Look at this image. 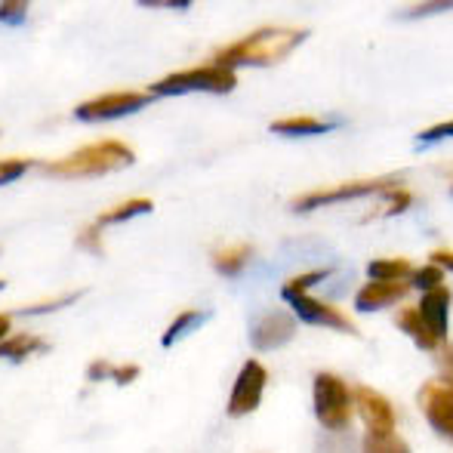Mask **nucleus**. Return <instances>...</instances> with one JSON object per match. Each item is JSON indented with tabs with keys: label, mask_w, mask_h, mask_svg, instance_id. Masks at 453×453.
Segmentation results:
<instances>
[{
	"label": "nucleus",
	"mask_w": 453,
	"mask_h": 453,
	"mask_svg": "<svg viewBox=\"0 0 453 453\" xmlns=\"http://www.w3.org/2000/svg\"><path fill=\"white\" fill-rule=\"evenodd\" d=\"M305 41L303 28H259L253 35L241 37L238 43L219 50L213 56L216 65L234 68V65H274L287 59L299 43Z\"/></svg>",
	"instance_id": "nucleus-1"
},
{
	"label": "nucleus",
	"mask_w": 453,
	"mask_h": 453,
	"mask_svg": "<svg viewBox=\"0 0 453 453\" xmlns=\"http://www.w3.org/2000/svg\"><path fill=\"white\" fill-rule=\"evenodd\" d=\"M136 161L133 149H127L118 139H102V142L84 145V149L72 151V155L59 157V161L47 164L50 176H62V180H81V176H105L111 170H124Z\"/></svg>",
	"instance_id": "nucleus-2"
},
{
	"label": "nucleus",
	"mask_w": 453,
	"mask_h": 453,
	"mask_svg": "<svg viewBox=\"0 0 453 453\" xmlns=\"http://www.w3.org/2000/svg\"><path fill=\"white\" fill-rule=\"evenodd\" d=\"M238 87V78H234L232 68L222 65H197L188 68V72H173L167 78H161L157 84H151V96H182V93H232Z\"/></svg>",
	"instance_id": "nucleus-3"
},
{
	"label": "nucleus",
	"mask_w": 453,
	"mask_h": 453,
	"mask_svg": "<svg viewBox=\"0 0 453 453\" xmlns=\"http://www.w3.org/2000/svg\"><path fill=\"white\" fill-rule=\"evenodd\" d=\"M315 417L327 432H342L352 423V388L336 373L315 376Z\"/></svg>",
	"instance_id": "nucleus-4"
},
{
	"label": "nucleus",
	"mask_w": 453,
	"mask_h": 453,
	"mask_svg": "<svg viewBox=\"0 0 453 453\" xmlns=\"http://www.w3.org/2000/svg\"><path fill=\"white\" fill-rule=\"evenodd\" d=\"M398 176H380V180H358V182H346L336 185V188H321L311 191V195H303L293 201V210L296 213H305V210H318L327 207V203H342V201H355V197L364 195H386V191L398 188Z\"/></svg>",
	"instance_id": "nucleus-5"
},
{
	"label": "nucleus",
	"mask_w": 453,
	"mask_h": 453,
	"mask_svg": "<svg viewBox=\"0 0 453 453\" xmlns=\"http://www.w3.org/2000/svg\"><path fill=\"white\" fill-rule=\"evenodd\" d=\"M419 411H423L426 423L453 441V382L450 380H429L417 395Z\"/></svg>",
	"instance_id": "nucleus-6"
},
{
	"label": "nucleus",
	"mask_w": 453,
	"mask_h": 453,
	"mask_svg": "<svg viewBox=\"0 0 453 453\" xmlns=\"http://www.w3.org/2000/svg\"><path fill=\"white\" fill-rule=\"evenodd\" d=\"M265 382H269V370L259 361H244L238 380L232 386V398H228V417H247L263 404Z\"/></svg>",
	"instance_id": "nucleus-7"
},
{
	"label": "nucleus",
	"mask_w": 453,
	"mask_h": 453,
	"mask_svg": "<svg viewBox=\"0 0 453 453\" xmlns=\"http://www.w3.org/2000/svg\"><path fill=\"white\" fill-rule=\"evenodd\" d=\"M151 102V93H130V90H118V93H102L96 99H87L74 108L81 120H114L124 118L130 111H139Z\"/></svg>",
	"instance_id": "nucleus-8"
},
{
	"label": "nucleus",
	"mask_w": 453,
	"mask_h": 453,
	"mask_svg": "<svg viewBox=\"0 0 453 453\" xmlns=\"http://www.w3.org/2000/svg\"><path fill=\"white\" fill-rule=\"evenodd\" d=\"M280 296L290 303V309L303 318L305 324H318V327H330V330H342V334H355V324L349 321V315H342L340 309L321 303V299L309 296V293H290L280 290Z\"/></svg>",
	"instance_id": "nucleus-9"
},
{
	"label": "nucleus",
	"mask_w": 453,
	"mask_h": 453,
	"mask_svg": "<svg viewBox=\"0 0 453 453\" xmlns=\"http://www.w3.org/2000/svg\"><path fill=\"white\" fill-rule=\"evenodd\" d=\"M352 404L358 411V417L364 419V426L370 429V435H388V432H395V407L380 392L358 386L352 392Z\"/></svg>",
	"instance_id": "nucleus-10"
},
{
	"label": "nucleus",
	"mask_w": 453,
	"mask_h": 453,
	"mask_svg": "<svg viewBox=\"0 0 453 453\" xmlns=\"http://www.w3.org/2000/svg\"><path fill=\"white\" fill-rule=\"evenodd\" d=\"M296 334V318L287 315V311H263V315L253 321L250 342L263 352H272L278 346H287Z\"/></svg>",
	"instance_id": "nucleus-11"
},
{
	"label": "nucleus",
	"mask_w": 453,
	"mask_h": 453,
	"mask_svg": "<svg viewBox=\"0 0 453 453\" xmlns=\"http://www.w3.org/2000/svg\"><path fill=\"white\" fill-rule=\"evenodd\" d=\"M407 296V284H395V280H370L355 296V309L358 311H376L395 305Z\"/></svg>",
	"instance_id": "nucleus-12"
},
{
	"label": "nucleus",
	"mask_w": 453,
	"mask_h": 453,
	"mask_svg": "<svg viewBox=\"0 0 453 453\" xmlns=\"http://www.w3.org/2000/svg\"><path fill=\"white\" fill-rule=\"evenodd\" d=\"M419 315L426 318V324H429L441 340H448V315H450V290L448 287L441 284V287H435V290L423 293Z\"/></svg>",
	"instance_id": "nucleus-13"
},
{
	"label": "nucleus",
	"mask_w": 453,
	"mask_h": 453,
	"mask_svg": "<svg viewBox=\"0 0 453 453\" xmlns=\"http://www.w3.org/2000/svg\"><path fill=\"white\" fill-rule=\"evenodd\" d=\"M395 324H398L419 349H426V352H435V349L444 346V340L426 324V318L419 315V309H401L398 315H395Z\"/></svg>",
	"instance_id": "nucleus-14"
},
{
	"label": "nucleus",
	"mask_w": 453,
	"mask_h": 453,
	"mask_svg": "<svg viewBox=\"0 0 453 453\" xmlns=\"http://www.w3.org/2000/svg\"><path fill=\"white\" fill-rule=\"evenodd\" d=\"M327 130H334V124L321 118H311V114L284 118L272 124V133H280V136H321V133H327Z\"/></svg>",
	"instance_id": "nucleus-15"
},
{
	"label": "nucleus",
	"mask_w": 453,
	"mask_h": 453,
	"mask_svg": "<svg viewBox=\"0 0 453 453\" xmlns=\"http://www.w3.org/2000/svg\"><path fill=\"white\" fill-rule=\"evenodd\" d=\"M151 207H155V203H151L149 197H130V201H124V203H118V207L105 210V213H102L99 219L93 222V226L102 232L105 226H118V222H127V219H133V216L151 213Z\"/></svg>",
	"instance_id": "nucleus-16"
},
{
	"label": "nucleus",
	"mask_w": 453,
	"mask_h": 453,
	"mask_svg": "<svg viewBox=\"0 0 453 453\" xmlns=\"http://www.w3.org/2000/svg\"><path fill=\"white\" fill-rule=\"evenodd\" d=\"M250 259H253L250 244H228V247H222V250L213 253V265L219 274H241Z\"/></svg>",
	"instance_id": "nucleus-17"
},
{
	"label": "nucleus",
	"mask_w": 453,
	"mask_h": 453,
	"mask_svg": "<svg viewBox=\"0 0 453 453\" xmlns=\"http://www.w3.org/2000/svg\"><path fill=\"white\" fill-rule=\"evenodd\" d=\"M367 272L370 280H395V284H407L413 278V265L407 259H373Z\"/></svg>",
	"instance_id": "nucleus-18"
},
{
	"label": "nucleus",
	"mask_w": 453,
	"mask_h": 453,
	"mask_svg": "<svg viewBox=\"0 0 453 453\" xmlns=\"http://www.w3.org/2000/svg\"><path fill=\"white\" fill-rule=\"evenodd\" d=\"M41 349H43V340H37V336H31V334H19L0 342V358L22 361V358H28L31 352H41Z\"/></svg>",
	"instance_id": "nucleus-19"
},
{
	"label": "nucleus",
	"mask_w": 453,
	"mask_h": 453,
	"mask_svg": "<svg viewBox=\"0 0 453 453\" xmlns=\"http://www.w3.org/2000/svg\"><path fill=\"white\" fill-rule=\"evenodd\" d=\"M203 321H207V315H203V311H182V315L176 318V321L167 327V334H164V340H161V342H164L167 349H170V346H176V342H180L182 336H188L191 330L201 327Z\"/></svg>",
	"instance_id": "nucleus-20"
},
{
	"label": "nucleus",
	"mask_w": 453,
	"mask_h": 453,
	"mask_svg": "<svg viewBox=\"0 0 453 453\" xmlns=\"http://www.w3.org/2000/svg\"><path fill=\"white\" fill-rule=\"evenodd\" d=\"M361 453H411V444L395 435V432H388V435H370L367 432V438H364V444H361Z\"/></svg>",
	"instance_id": "nucleus-21"
},
{
	"label": "nucleus",
	"mask_w": 453,
	"mask_h": 453,
	"mask_svg": "<svg viewBox=\"0 0 453 453\" xmlns=\"http://www.w3.org/2000/svg\"><path fill=\"white\" fill-rule=\"evenodd\" d=\"M413 287L417 290H423V293H429V290H435V287H441V280H444V269H438V265H423L419 272H413Z\"/></svg>",
	"instance_id": "nucleus-22"
},
{
	"label": "nucleus",
	"mask_w": 453,
	"mask_h": 453,
	"mask_svg": "<svg viewBox=\"0 0 453 453\" xmlns=\"http://www.w3.org/2000/svg\"><path fill=\"white\" fill-rule=\"evenodd\" d=\"M330 274V269H318V272H305V274H296L293 280H287L284 290L290 293H309V287H315L318 280H324Z\"/></svg>",
	"instance_id": "nucleus-23"
},
{
	"label": "nucleus",
	"mask_w": 453,
	"mask_h": 453,
	"mask_svg": "<svg viewBox=\"0 0 453 453\" xmlns=\"http://www.w3.org/2000/svg\"><path fill=\"white\" fill-rule=\"evenodd\" d=\"M28 167H31L28 157H4V161H0V185L19 180Z\"/></svg>",
	"instance_id": "nucleus-24"
},
{
	"label": "nucleus",
	"mask_w": 453,
	"mask_h": 453,
	"mask_svg": "<svg viewBox=\"0 0 453 453\" xmlns=\"http://www.w3.org/2000/svg\"><path fill=\"white\" fill-rule=\"evenodd\" d=\"M25 16H28V4H25V0H4V4H0V22L19 25Z\"/></svg>",
	"instance_id": "nucleus-25"
},
{
	"label": "nucleus",
	"mask_w": 453,
	"mask_h": 453,
	"mask_svg": "<svg viewBox=\"0 0 453 453\" xmlns=\"http://www.w3.org/2000/svg\"><path fill=\"white\" fill-rule=\"evenodd\" d=\"M318 453H355V444L349 435H327L321 438V444H318Z\"/></svg>",
	"instance_id": "nucleus-26"
},
{
	"label": "nucleus",
	"mask_w": 453,
	"mask_h": 453,
	"mask_svg": "<svg viewBox=\"0 0 453 453\" xmlns=\"http://www.w3.org/2000/svg\"><path fill=\"white\" fill-rule=\"evenodd\" d=\"M441 139H453V120H444V124H435L429 130L419 133V142L432 145V142H441Z\"/></svg>",
	"instance_id": "nucleus-27"
},
{
	"label": "nucleus",
	"mask_w": 453,
	"mask_h": 453,
	"mask_svg": "<svg viewBox=\"0 0 453 453\" xmlns=\"http://www.w3.org/2000/svg\"><path fill=\"white\" fill-rule=\"evenodd\" d=\"M139 376V364H127V367H114V382L118 386H127Z\"/></svg>",
	"instance_id": "nucleus-28"
},
{
	"label": "nucleus",
	"mask_w": 453,
	"mask_h": 453,
	"mask_svg": "<svg viewBox=\"0 0 453 453\" xmlns=\"http://www.w3.org/2000/svg\"><path fill=\"white\" fill-rule=\"evenodd\" d=\"M78 296V293H72V296H62V299H47V303H37L28 309V315H37V311H47V309H59V305H68L72 299Z\"/></svg>",
	"instance_id": "nucleus-29"
},
{
	"label": "nucleus",
	"mask_w": 453,
	"mask_h": 453,
	"mask_svg": "<svg viewBox=\"0 0 453 453\" xmlns=\"http://www.w3.org/2000/svg\"><path fill=\"white\" fill-rule=\"evenodd\" d=\"M90 380H108V376H114V367L111 364H105V361H93L90 364Z\"/></svg>",
	"instance_id": "nucleus-30"
},
{
	"label": "nucleus",
	"mask_w": 453,
	"mask_h": 453,
	"mask_svg": "<svg viewBox=\"0 0 453 453\" xmlns=\"http://www.w3.org/2000/svg\"><path fill=\"white\" fill-rule=\"evenodd\" d=\"M81 247H90V250L99 253L102 250V247H99V228L90 226L87 232H81Z\"/></svg>",
	"instance_id": "nucleus-31"
},
{
	"label": "nucleus",
	"mask_w": 453,
	"mask_h": 453,
	"mask_svg": "<svg viewBox=\"0 0 453 453\" xmlns=\"http://www.w3.org/2000/svg\"><path fill=\"white\" fill-rule=\"evenodd\" d=\"M429 263L438 265V269H450L453 272V250H435Z\"/></svg>",
	"instance_id": "nucleus-32"
},
{
	"label": "nucleus",
	"mask_w": 453,
	"mask_h": 453,
	"mask_svg": "<svg viewBox=\"0 0 453 453\" xmlns=\"http://www.w3.org/2000/svg\"><path fill=\"white\" fill-rule=\"evenodd\" d=\"M438 10H453V4H419L413 10H407V16H426V12H438Z\"/></svg>",
	"instance_id": "nucleus-33"
},
{
	"label": "nucleus",
	"mask_w": 453,
	"mask_h": 453,
	"mask_svg": "<svg viewBox=\"0 0 453 453\" xmlns=\"http://www.w3.org/2000/svg\"><path fill=\"white\" fill-rule=\"evenodd\" d=\"M441 370H444V380L453 382V346L441 349Z\"/></svg>",
	"instance_id": "nucleus-34"
},
{
	"label": "nucleus",
	"mask_w": 453,
	"mask_h": 453,
	"mask_svg": "<svg viewBox=\"0 0 453 453\" xmlns=\"http://www.w3.org/2000/svg\"><path fill=\"white\" fill-rule=\"evenodd\" d=\"M6 334H10V315H0V342L6 340Z\"/></svg>",
	"instance_id": "nucleus-35"
},
{
	"label": "nucleus",
	"mask_w": 453,
	"mask_h": 453,
	"mask_svg": "<svg viewBox=\"0 0 453 453\" xmlns=\"http://www.w3.org/2000/svg\"><path fill=\"white\" fill-rule=\"evenodd\" d=\"M0 290H4V280H0Z\"/></svg>",
	"instance_id": "nucleus-36"
}]
</instances>
